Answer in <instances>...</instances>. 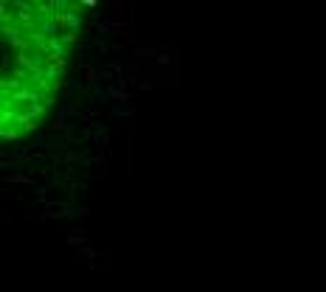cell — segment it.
<instances>
[{
    "label": "cell",
    "mask_w": 326,
    "mask_h": 292,
    "mask_svg": "<svg viewBox=\"0 0 326 292\" xmlns=\"http://www.w3.org/2000/svg\"><path fill=\"white\" fill-rule=\"evenodd\" d=\"M17 216H15V208H9V205H3V216H0V225H9V222H15Z\"/></svg>",
    "instance_id": "7a4b0ae2"
},
{
    "label": "cell",
    "mask_w": 326,
    "mask_h": 292,
    "mask_svg": "<svg viewBox=\"0 0 326 292\" xmlns=\"http://www.w3.org/2000/svg\"><path fill=\"white\" fill-rule=\"evenodd\" d=\"M135 171H138V141H135V129L127 127L118 146V174L124 180H132Z\"/></svg>",
    "instance_id": "6da1fadb"
}]
</instances>
